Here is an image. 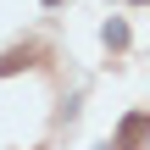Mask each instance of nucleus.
<instances>
[{
    "label": "nucleus",
    "mask_w": 150,
    "mask_h": 150,
    "mask_svg": "<svg viewBox=\"0 0 150 150\" xmlns=\"http://www.w3.org/2000/svg\"><path fill=\"white\" fill-rule=\"evenodd\" d=\"M145 139H150V111H134V117H122V128H117L111 150H139Z\"/></svg>",
    "instance_id": "obj_1"
},
{
    "label": "nucleus",
    "mask_w": 150,
    "mask_h": 150,
    "mask_svg": "<svg viewBox=\"0 0 150 150\" xmlns=\"http://www.w3.org/2000/svg\"><path fill=\"white\" fill-rule=\"evenodd\" d=\"M106 45H111V50H122V45H128V22H122V17H111V22H106Z\"/></svg>",
    "instance_id": "obj_2"
},
{
    "label": "nucleus",
    "mask_w": 150,
    "mask_h": 150,
    "mask_svg": "<svg viewBox=\"0 0 150 150\" xmlns=\"http://www.w3.org/2000/svg\"><path fill=\"white\" fill-rule=\"evenodd\" d=\"M134 6H145V0H134Z\"/></svg>",
    "instance_id": "obj_3"
}]
</instances>
